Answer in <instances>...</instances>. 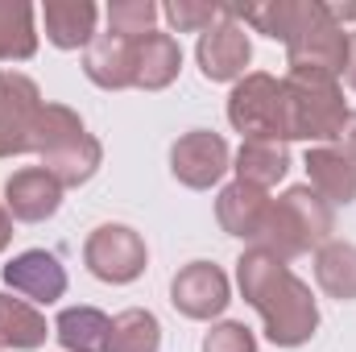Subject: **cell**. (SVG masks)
<instances>
[{"instance_id":"cell-1","label":"cell","mask_w":356,"mask_h":352,"mask_svg":"<svg viewBox=\"0 0 356 352\" xmlns=\"http://www.w3.org/2000/svg\"><path fill=\"white\" fill-rule=\"evenodd\" d=\"M236 286L245 303L261 315L269 344L298 349L319 332V307L311 286L266 249H245L236 262Z\"/></svg>"},{"instance_id":"cell-2","label":"cell","mask_w":356,"mask_h":352,"mask_svg":"<svg viewBox=\"0 0 356 352\" xmlns=\"http://www.w3.org/2000/svg\"><path fill=\"white\" fill-rule=\"evenodd\" d=\"M336 232V211L323 195L311 186H290L286 195L269 199L266 224L253 241V249H266L277 262H294L311 249H323Z\"/></svg>"},{"instance_id":"cell-3","label":"cell","mask_w":356,"mask_h":352,"mask_svg":"<svg viewBox=\"0 0 356 352\" xmlns=\"http://www.w3.org/2000/svg\"><path fill=\"white\" fill-rule=\"evenodd\" d=\"M29 154L42 158V170L58 178L63 191L67 186H83L104 162V145L83 129L79 112L67 108V104H42V112L33 120Z\"/></svg>"},{"instance_id":"cell-4","label":"cell","mask_w":356,"mask_h":352,"mask_svg":"<svg viewBox=\"0 0 356 352\" xmlns=\"http://www.w3.org/2000/svg\"><path fill=\"white\" fill-rule=\"evenodd\" d=\"M286 116H290V141H336L344 120H348V104L340 91V75L315 71V67H290L286 79Z\"/></svg>"},{"instance_id":"cell-5","label":"cell","mask_w":356,"mask_h":352,"mask_svg":"<svg viewBox=\"0 0 356 352\" xmlns=\"http://www.w3.org/2000/svg\"><path fill=\"white\" fill-rule=\"evenodd\" d=\"M228 120L245 141H290V116H286V91L282 79H273L266 71H249L245 79H236V88L228 95Z\"/></svg>"},{"instance_id":"cell-6","label":"cell","mask_w":356,"mask_h":352,"mask_svg":"<svg viewBox=\"0 0 356 352\" xmlns=\"http://www.w3.org/2000/svg\"><path fill=\"white\" fill-rule=\"evenodd\" d=\"M348 38L323 0H298V13H294V25H290V38H286V63L290 67H315V71H327V75H344L348 67Z\"/></svg>"},{"instance_id":"cell-7","label":"cell","mask_w":356,"mask_h":352,"mask_svg":"<svg viewBox=\"0 0 356 352\" xmlns=\"http://www.w3.org/2000/svg\"><path fill=\"white\" fill-rule=\"evenodd\" d=\"M149 249L129 224H99L83 245V265L108 286H129L145 273Z\"/></svg>"},{"instance_id":"cell-8","label":"cell","mask_w":356,"mask_h":352,"mask_svg":"<svg viewBox=\"0 0 356 352\" xmlns=\"http://www.w3.org/2000/svg\"><path fill=\"white\" fill-rule=\"evenodd\" d=\"M249 58H253V42H249L245 25L236 21V13L224 8V21L211 25V29L199 38L195 63H199L203 79H211V83H236V79L249 75V71H245Z\"/></svg>"},{"instance_id":"cell-9","label":"cell","mask_w":356,"mask_h":352,"mask_svg":"<svg viewBox=\"0 0 356 352\" xmlns=\"http://www.w3.org/2000/svg\"><path fill=\"white\" fill-rule=\"evenodd\" d=\"M38 112H42L38 83L21 71H0V158L29 154Z\"/></svg>"},{"instance_id":"cell-10","label":"cell","mask_w":356,"mask_h":352,"mask_svg":"<svg viewBox=\"0 0 356 352\" xmlns=\"http://www.w3.org/2000/svg\"><path fill=\"white\" fill-rule=\"evenodd\" d=\"M228 170H232V150H228V141L220 133L195 129V133L178 137L175 150H170V175L191 191L216 186Z\"/></svg>"},{"instance_id":"cell-11","label":"cell","mask_w":356,"mask_h":352,"mask_svg":"<svg viewBox=\"0 0 356 352\" xmlns=\"http://www.w3.org/2000/svg\"><path fill=\"white\" fill-rule=\"evenodd\" d=\"M170 303H175L178 315H186V319H216L232 303L228 273L211 262L182 265L175 273V282H170Z\"/></svg>"},{"instance_id":"cell-12","label":"cell","mask_w":356,"mask_h":352,"mask_svg":"<svg viewBox=\"0 0 356 352\" xmlns=\"http://www.w3.org/2000/svg\"><path fill=\"white\" fill-rule=\"evenodd\" d=\"M4 282L13 286V294H21L25 303L50 307L67 294V269L54 253L46 249H25L4 265Z\"/></svg>"},{"instance_id":"cell-13","label":"cell","mask_w":356,"mask_h":352,"mask_svg":"<svg viewBox=\"0 0 356 352\" xmlns=\"http://www.w3.org/2000/svg\"><path fill=\"white\" fill-rule=\"evenodd\" d=\"M4 207L13 211V220L42 224L63 207V186L42 166H25V170L8 175V182H4Z\"/></svg>"},{"instance_id":"cell-14","label":"cell","mask_w":356,"mask_h":352,"mask_svg":"<svg viewBox=\"0 0 356 352\" xmlns=\"http://www.w3.org/2000/svg\"><path fill=\"white\" fill-rule=\"evenodd\" d=\"M83 75L104 91L137 88V42L116 33H95L83 54Z\"/></svg>"},{"instance_id":"cell-15","label":"cell","mask_w":356,"mask_h":352,"mask_svg":"<svg viewBox=\"0 0 356 352\" xmlns=\"http://www.w3.org/2000/svg\"><path fill=\"white\" fill-rule=\"evenodd\" d=\"M266 211H269V195L257 191V186H245V182H228L216 199V220L236 241H257V232L266 224Z\"/></svg>"},{"instance_id":"cell-16","label":"cell","mask_w":356,"mask_h":352,"mask_svg":"<svg viewBox=\"0 0 356 352\" xmlns=\"http://www.w3.org/2000/svg\"><path fill=\"white\" fill-rule=\"evenodd\" d=\"M307 175H311V191L323 195L327 203H356V162H348L336 145H315L307 150Z\"/></svg>"},{"instance_id":"cell-17","label":"cell","mask_w":356,"mask_h":352,"mask_svg":"<svg viewBox=\"0 0 356 352\" xmlns=\"http://www.w3.org/2000/svg\"><path fill=\"white\" fill-rule=\"evenodd\" d=\"M95 17H99V8H95L91 0H46V4H42L46 38H50L58 50L91 46V38H95Z\"/></svg>"},{"instance_id":"cell-18","label":"cell","mask_w":356,"mask_h":352,"mask_svg":"<svg viewBox=\"0 0 356 352\" xmlns=\"http://www.w3.org/2000/svg\"><path fill=\"white\" fill-rule=\"evenodd\" d=\"M182 71V46L170 33H149L137 42V88L145 91H162L170 88Z\"/></svg>"},{"instance_id":"cell-19","label":"cell","mask_w":356,"mask_h":352,"mask_svg":"<svg viewBox=\"0 0 356 352\" xmlns=\"http://www.w3.org/2000/svg\"><path fill=\"white\" fill-rule=\"evenodd\" d=\"M232 170H236V182L269 191L273 182H282L290 175V154L277 141H245L232 158Z\"/></svg>"},{"instance_id":"cell-20","label":"cell","mask_w":356,"mask_h":352,"mask_svg":"<svg viewBox=\"0 0 356 352\" xmlns=\"http://www.w3.org/2000/svg\"><path fill=\"white\" fill-rule=\"evenodd\" d=\"M46 336H50L46 315L33 303L13 298V294H0V349L29 352V349H42Z\"/></svg>"},{"instance_id":"cell-21","label":"cell","mask_w":356,"mask_h":352,"mask_svg":"<svg viewBox=\"0 0 356 352\" xmlns=\"http://www.w3.org/2000/svg\"><path fill=\"white\" fill-rule=\"evenodd\" d=\"M108 328L112 319L99 307H67L54 319V336L67 352H108Z\"/></svg>"},{"instance_id":"cell-22","label":"cell","mask_w":356,"mask_h":352,"mask_svg":"<svg viewBox=\"0 0 356 352\" xmlns=\"http://www.w3.org/2000/svg\"><path fill=\"white\" fill-rule=\"evenodd\" d=\"M315 282L323 286V294L353 303L356 298V245L348 241H327L323 249H315Z\"/></svg>"},{"instance_id":"cell-23","label":"cell","mask_w":356,"mask_h":352,"mask_svg":"<svg viewBox=\"0 0 356 352\" xmlns=\"http://www.w3.org/2000/svg\"><path fill=\"white\" fill-rule=\"evenodd\" d=\"M33 13L38 8L25 0H0V63H25L38 54Z\"/></svg>"},{"instance_id":"cell-24","label":"cell","mask_w":356,"mask_h":352,"mask_svg":"<svg viewBox=\"0 0 356 352\" xmlns=\"http://www.w3.org/2000/svg\"><path fill=\"white\" fill-rule=\"evenodd\" d=\"M162 349V323L154 311L129 307L108 328V352H158Z\"/></svg>"},{"instance_id":"cell-25","label":"cell","mask_w":356,"mask_h":352,"mask_svg":"<svg viewBox=\"0 0 356 352\" xmlns=\"http://www.w3.org/2000/svg\"><path fill=\"white\" fill-rule=\"evenodd\" d=\"M158 4L154 0H112L108 4V33L116 38H129V42H141L154 33L158 25Z\"/></svg>"},{"instance_id":"cell-26","label":"cell","mask_w":356,"mask_h":352,"mask_svg":"<svg viewBox=\"0 0 356 352\" xmlns=\"http://www.w3.org/2000/svg\"><path fill=\"white\" fill-rule=\"evenodd\" d=\"M232 13H236V8H232ZM294 13H298V0H269V4H253V8H245V13H236V21H241V25H253L257 33H266V38H273V42L286 46L290 25H294Z\"/></svg>"},{"instance_id":"cell-27","label":"cell","mask_w":356,"mask_h":352,"mask_svg":"<svg viewBox=\"0 0 356 352\" xmlns=\"http://www.w3.org/2000/svg\"><path fill=\"white\" fill-rule=\"evenodd\" d=\"M166 21L175 25V33H207L211 25H220L224 21V8L220 4H203V0H170L166 8Z\"/></svg>"},{"instance_id":"cell-28","label":"cell","mask_w":356,"mask_h":352,"mask_svg":"<svg viewBox=\"0 0 356 352\" xmlns=\"http://www.w3.org/2000/svg\"><path fill=\"white\" fill-rule=\"evenodd\" d=\"M203 352H257V336L236 323V319H224L216 323L207 336H203Z\"/></svg>"},{"instance_id":"cell-29","label":"cell","mask_w":356,"mask_h":352,"mask_svg":"<svg viewBox=\"0 0 356 352\" xmlns=\"http://www.w3.org/2000/svg\"><path fill=\"white\" fill-rule=\"evenodd\" d=\"M336 150L356 162V112H348V120H344V129H340V137H336Z\"/></svg>"},{"instance_id":"cell-30","label":"cell","mask_w":356,"mask_h":352,"mask_svg":"<svg viewBox=\"0 0 356 352\" xmlns=\"http://www.w3.org/2000/svg\"><path fill=\"white\" fill-rule=\"evenodd\" d=\"M13 245V211L4 207V199H0V253Z\"/></svg>"},{"instance_id":"cell-31","label":"cell","mask_w":356,"mask_h":352,"mask_svg":"<svg viewBox=\"0 0 356 352\" xmlns=\"http://www.w3.org/2000/svg\"><path fill=\"white\" fill-rule=\"evenodd\" d=\"M327 13H332V21L344 29L348 21H356V4H327Z\"/></svg>"},{"instance_id":"cell-32","label":"cell","mask_w":356,"mask_h":352,"mask_svg":"<svg viewBox=\"0 0 356 352\" xmlns=\"http://www.w3.org/2000/svg\"><path fill=\"white\" fill-rule=\"evenodd\" d=\"M344 79H348V88L356 91V33L348 38V67H344Z\"/></svg>"}]
</instances>
